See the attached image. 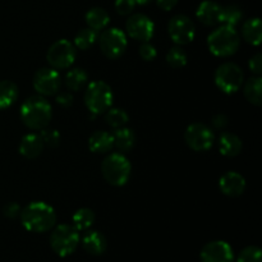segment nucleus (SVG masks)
<instances>
[{
	"mask_svg": "<svg viewBox=\"0 0 262 262\" xmlns=\"http://www.w3.org/2000/svg\"><path fill=\"white\" fill-rule=\"evenodd\" d=\"M130 170H132V165H130L129 160L119 152L109 154L102 160V177L107 183L114 187L124 186L129 179Z\"/></svg>",
	"mask_w": 262,
	"mask_h": 262,
	"instance_id": "obj_5",
	"label": "nucleus"
},
{
	"mask_svg": "<svg viewBox=\"0 0 262 262\" xmlns=\"http://www.w3.org/2000/svg\"><path fill=\"white\" fill-rule=\"evenodd\" d=\"M239 43V33L232 26L224 25L222 27H217L207 37L209 50L215 56H220V58H228L237 53Z\"/></svg>",
	"mask_w": 262,
	"mask_h": 262,
	"instance_id": "obj_3",
	"label": "nucleus"
},
{
	"mask_svg": "<svg viewBox=\"0 0 262 262\" xmlns=\"http://www.w3.org/2000/svg\"><path fill=\"white\" fill-rule=\"evenodd\" d=\"M211 124L215 129H224L228 125V117L225 114H216L211 119Z\"/></svg>",
	"mask_w": 262,
	"mask_h": 262,
	"instance_id": "obj_39",
	"label": "nucleus"
},
{
	"mask_svg": "<svg viewBox=\"0 0 262 262\" xmlns=\"http://www.w3.org/2000/svg\"><path fill=\"white\" fill-rule=\"evenodd\" d=\"M248 66H250V69L252 73H255L256 76H261L262 73V55L260 53L255 54L252 58L248 61Z\"/></svg>",
	"mask_w": 262,
	"mask_h": 262,
	"instance_id": "obj_37",
	"label": "nucleus"
},
{
	"mask_svg": "<svg viewBox=\"0 0 262 262\" xmlns=\"http://www.w3.org/2000/svg\"><path fill=\"white\" fill-rule=\"evenodd\" d=\"M220 12L222 7L217 3L205 0L197 8L196 15L200 22L205 26H215L216 23H220Z\"/></svg>",
	"mask_w": 262,
	"mask_h": 262,
	"instance_id": "obj_17",
	"label": "nucleus"
},
{
	"mask_svg": "<svg viewBox=\"0 0 262 262\" xmlns=\"http://www.w3.org/2000/svg\"><path fill=\"white\" fill-rule=\"evenodd\" d=\"M127 43V36L119 28H107L99 36L100 49L109 59H119L125 53Z\"/></svg>",
	"mask_w": 262,
	"mask_h": 262,
	"instance_id": "obj_8",
	"label": "nucleus"
},
{
	"mask_svg": "<svg viewBox=\"0 0 262 262\" xmlns=\"http://www.w3.org/2000/svg\"><path fill=\"white\" fill-rule=\"evenodd\" d=\"M95 212L89 207H82L74 212L73 217H72V223L73 227L76 228L78 232H83V230H89L95 223Z\"/></svg>",
	"mask_w": 262,
	"mask_h": 262,
	"instance_id": "obj_27",
	"label": "nucleus"
},
{
	"mask_svg": "<svg viewBox=\"0 0 262 262\" xmlns=\"http://www.w3.org/2000/svg\"><path fill=\"white\" fill-rule=\"evenodd\" d=\"M82 246L84 251L92 256H100L106 251L107 241L102 233L96 232V230H90L84 234L82 239Z\"/></svg>",
	"mask_w": 262,
	"mask_h": 262,
	"instance_id": "obj_18",
	"label": "nucleus"
},
{
	"mask_svg": "<svg viewBox=\"0 0 262 262\" xmlns=\"http://www.w3.org/2000/svg\"><path fill=\"white\" fill-rule=\"evenodd\" d=\"M138 53H140V56L145 61L154 60V59L156 58V55H158L155 46L151 45L148 41H146V42H142V45L140 46V50H138Z\"/></svg>",
	"mask_w": 262,
	"mask_h": 262,
	"instance_id": "obj_35",
	"label": "nucleus"
},
{
	"mask_svg": "<svg viewBox=\"0 0 262 262\" xmlns=\"http://www.w3.org/2000/svg\"><path fill=\"white\" fill-rule=\"evenodd\" d=\"M56 102L60 105L61 107H71L73 104V96L71 92H58L56 95Z\"/></svg>",
	"mask_w": 262,
	"mask_h": 262,
	"instance_id": "obj_38",
	"label": "nucleus"
},
{
	"mask_svg": "<svg viewBox=\"0 0 262 262\" xmlns=\"http://www.w3.org/2000/svg\"><path fill=\"white\" fill-rule=\"evenodd\" d=\"M97 40V32L92 28H82L81 31H78V33L74 37L73 45L76 46V49L79 50H87V49L91 48Z\"/></svg>",
	"mask_w": 262,
	"mask_h": 262,
	"instance_id": "obj_29",
	"label": "nucleus"
},
{
	"mask_svg": "<svg viewBox=\"0 0 262 262\" xmlns=\"http://www.w3.org/2000/svg\"><path fill=\"white\" fill-rule=\"evenodd\" d=\"M187 60H188V56L181 46H174L166 54V63L171 68H183L187 64Z\"/></svg>",
	"mask_w": 262,
	"mask_h": 262,
	"instance_id": "obj_31",
	"label": "nucleus"
},
{
	"mask_svg": "<svg viewBox=\"0 0 262 262\" xmlns=\"http://www.w3.org/2000/svg\"><path fill=\"white\" fill-rule=\"evenodd\" d=\"M125 30L130 38L146 42L152 38L154 32H155V25L147 15L138 13V14H133L128 18V20L125 22Z\"/></svg>",
	"mask_w": 262,
	"mask_h": 262,
	"instance_id": "obj_13",
	"label": "nucleus"
},
{
	"mask_svg": "<svg viewBox=\"0 0 262 262\" xmlns=\"http://www.w3.org/2000/svg\"><path fill=\"white\" fill-rule=\"evenodd\" d=\"M77 49L73 42L68 40H58L49 48L46 59L54 69H67L74 63Z\"/></svg>",
	"mask_w": 262,
	"mask_h": 262,
	"instance_id": "obj_9",
	"label": "nucleus"
},
{
	"mask_svg": "<svg viewBox=\"0 0 262 262\" xmlns=\"http://www.w3.org/2000/svg\"><path fill=\"white\" fill-rule=\"evenodd\" d=\"M242 37L246 42L258 46L262 40V23L258 17L250 18L243 23Z\"/></svg>",
	"mask_w": 262,
	"mask_h": 262,
	"instance_id": "obj_21",
	"label": "nucleus"
},
{
	"mask_svg": "<svg viewBox=\"0 0 262 262\" xmlns=\"http://www.w3.org/2000/svg\"><path fill=\"white\" fill-rule=\"evenodd\" d=\"M89 82V74L83 68H73L64 77V84L69 91H79L86 87Z\"/></svg>",
	"mask_w": 262,
	"mask_h": 262,
	"instance_id": "obj_25",
	"label": "nucleus"
},
{
	"mask_svg": "<svg viewBox=\"0 0 262 262\" xmlns=\"http://www.w3.org/2000/svg\"><path fill=\"white\" fill-rule=\"evenodd\" d=\"M200 257L202 262H233L234 253L229 243L224 241H214L204 246Z\"/></svg>",
	"mask_w": 262,
	"mask_h": 262,
	"instance_id": "obj_14",
	"label": "nucleus"
},
{
	"mask_svg": "<svg viewBox=\"0 0 262 262\" xmlns=\"http://www.w3.org/2000/svg\"><path fill=\"white\" fill-rule=\"evenodd\" d=\"M242 140L237 135L230 132H223L219 137L220 154L227 158H234L242 151Z\"/></svg>",
	"mask_w": 262,
	"mask_h": 262,
	"instance_id": "obj_20",
	"label": "nucleus"
},
{
	"mask_svg": "<svg viewBox=\"0 0 262 262\" xmlns=\"http://www.w3.org/2000/svg\"><path fill=\"white\" fill-rule=\"evenodd\" d=\"M79 232L68 224H60L54 228L50 235V246L54 252L60 257L72 255L78 247Z\"/></svg>",
	"mask_w": 262,
	"mask_h": 262,
	"instance_id": "obj_6",
	"label": "nucleus"
},
{
	"mask_svg": "<svg viewBox=\"0 0 262 262\" xmlns=\"http://www.w3.org/2000/svg\"><path fill=\"white\" fill-rule=\"evenodd\" d=\"M184 140L189 148L197 152L207 151L214 145L215 135L211 128L202 123H193L188 125L184 132Z\"/></svg>",
	"mask_w": 262,
	"mask_h": 262,
	"instance_id": "obj_10",
	"label": "nucleus"
},
{
	"mask_svg": "<svg viewBox=\"0 0 262 262\" xmlns=\"http://www.w3.org/2000/svg\"><path fill=\"white\" fill-rule=\"evenodd\" d=\"M51 118L53 109L50 102L41 95L30 96L20 106V119L28 129L42 130L48 128Z\"/></svg>",
	"mask_w": 262,
	"mask_h": 262,
	"instance_id": "obj_2",
	"label": "nucleus"
},
{
	"mask_svg": "<svg viewBox=\"0 0 262 262\" xmlns=\"http://www.w3.org/2000/svg\"><path fill=\"white\" fill-rule=\"evenodd\" d=\"M33 89L41 96H53L61 87V78L58 71L54 68H41L33 74Z\"/></svg>",
	"mask_w": 262,
	"mask_h": 262,
	"instance_id": "obj_11",
	"label": "nucleus"
},
{
	"mask_svg": "<svg viewBox=\"0 0 262 262\" xmlns=\"http://www.w3.org/2000/svg\"><path fill=\"white\" fill-rule=\"evenodd\" d=\"M243 95L248 102L260 106L262 104V79L260 76L251 77L243 84Z\"/></svg>",
	"mask_w": 262,
	"mask_h": 262,
	"instance_id": "obj_23",
	"label": "nucleus"
},
{
	"mask_svg": "<svg viewBox=\"0 0 262 262\" xmlns=\"http://www.w3.org/2000/svg\"><path fill=\"white\" fill-rule=\"evenodd\" d=\"M215 84L222 92L228 95L235 94L245 83V74L235 63H223L215 72Z\"/></svg>",
	"mask_w": 262,
	"mask_h": 262,
	"instance_id": "obj_7",
	"label": "nucleus"
},
{
	"mask_svg": "<svg viewBox=\"0 0 262 262\" xmlns=\"http://www.w3.org/2000/svg\"><path fill=\"white\" fill-rule=\"evenodd\" d=\"M168 32L171 40L177 45L182 46L193 41L194 36H196V27L191 18L184 14H178L174 15L169 22Z\"/></svg>",
	"mask_w": 262,
	"mask_h": 262,
	"instance_id": "obj_12",
	"label": "nucleus"
},
{
	"mask_svg": "<svg viewBox=\"0 0 262 262\" xmlns=\"http://www.w3.org/2000/svg\"><path fill=\"white\" fill-rule=\"evenodd\" d=\"M243 17L242 10L239 9V7L232 4L227 5V7H222V12H220V22L224 23L225 26H232L235 27L238 23L241 22Z\"/></svg>",
	"mask_w": 262,
	"mask_h": 262,
	"instance_id": "obj_30",
	"label": "nucleus"
},
{
	"mask_svg": "<svg viewBox=\"0 0 262 262\" xmlns=\"http://www.w3.org/2000/svg\"><path fill=\"white\" fill-rule=\"evenodd\" d=\"M45 143L42 138L37 133H28L23 136L19 143V152L20 155L25 156L26 159H36L42 154Z\"/></svg>",
	"mask_w": 262,
	"mask_h": 262,
	"instance_id": "obj_16",
	"label": "nucleus"
},
{
	"mask_svg": "<svg viewBox=\"0 0 262 262\" xmlns=\"http://www.w3.org/2000/svg\"><path fill=\"white\" fill-rule=\"evenodd\" d=\"M20 222L26 230L45 233L53 229L56 223L55 210L42 201H33L20 211Z\"/></svg>",
	"mask_w": 262,
	"mask_h": 262,
	"instance_id": "obj_1",
	"label": "nucleus"
},
{
	"mask_svg": "<svg viewBox=\"0 0 262 262\" xmlns=\"http://www.w3.org/2000/svg\"><path fill=\"white\" fill-rule=\"evenodd\" d=\"M20 211H22V209H20L17 202H9V204L3 207V214H4V216L9 217V219H15L17 216H19Z\"/></svg>",
	"mask_w": 262,
	"mask_h": 262,
	"instance_id": "obj_36",
	"label": "nucleus"
},
{
	"mask_svg": "<svg viewBox=\"0 0 262 262\" xmlns=\"http://www.w3.org/2000/svg\"><path fill=\"white\" fill-rule=\"evenodd\" d=\"M135 2H136V4L143 5V4H147V3H150L151 0H135Z\"/></svg>",
	"mask_w": 262,
	"mask_h": 262,
	"instance_id": "obj_41",
	"label": "nucleus"
},
{
	"mask_svg": "<svg viewBox=\"0 0 262 262\" xmlns=\"http://www.w3.org/2000/svg\"><path fill=\"white\" fill-rule=\"evenodd\" d=\"M109 22V13H107L104 8L95 7L91 8V9L86 13V23L89 25L90 28L95 30L96 32L97 31H102L104 28H106Z\"/></svg>",
	"mask_w": 262,
	"mask_h": 262,
	"instance_id": "obj_24",
	"label": "nucleus"
},
{
	"mask_svg": "<svg viewBox=\"0 0 262 262\" xmlns=\"http://www.w3.org/2000/svg\"><path fill=\"white\" fill-rule=\"evenodd\" d=\"M129 120V115L127 114L124 109L120 107H110L109 110L105 112V122L107 125L117 129V128L124 127Z\"/></svg>",
	"mask_w": 262,
	"mask_h": 262,
	"instance_id": "obj_28",
	"label": "nucleus"
},
{
	"mask_svg": "<svg viewBox=\"0 0 262 262\" xmlns=\"http://www.w3.org/2000/svg\"><path fill=\"white\" fill-rule=\"evenodd\" d=\"M219 188L223 194L228 197H239L246 191V179L237 171H228L222 176Z\"/></svg>",
	"mask_w": 262,
	"mask_h": 262,
	"instance_id": "obj_15",
	"label": "nucleus"
},
{
	"mask_svg": "<svg viewBox=\"0 0 262 262\" xmlns=\"http://www.w3.org/2000/svg\"><path fill=\"white\" fill-rule=\"evenodd\" d=\"M237 262H262V252L257 246H250L241 251Z\"/></svg>",
	"mask_w": 262,
	"mask_h": 262,
	"instance_id": "obj_32",
	"label": "nucleus"
},
{
	"mask_svg": "<svg viewBox=\"0 0 262 262\" xmlns=\"http://www.w3.org/2000/svg\"><path fill=\"white\" fill-rule=\"evenodd\" d=\"M114 7L118 14L129 15L135 10L136 2L135 0H115Z\"/></svg>",
	"mask_w": 262,
	"mask_h": 262,
	"instance_id": "obj_34",
	"label": "nucleus"
},
{
	"mask_svg": "<svg viewBox=\"0 0 262 262\" xmlns=\"http://www.w3.org/2000/svg\"><path fill=\"white\" fill-rule=\"evenodd\" d=\"M41 138H42L43 143L50 147H56L60 142V133L56 129H48V128H43L40 133Z\"/></svg>",
	"mask_w": 262,
	"mask_h": 262,
	"instance_id": "obj_33",
	"label": "nucleus"
},
{
	"mask_svg": "<svg viewBox=\"0 0 262 262\" xmlns=\"http://www.w3.org/2000/svg\"><path fill=\"white\" fill-rule=\"evenodd\" d=\"M112 135L114 140V147H117L122 152H128L135 147L136 135L130 128H117Z\"/></svg>",
	"mask_w": 262,
	"mask_h": 262,
	"instance_id": "obj_22",
	"label": "nucleus"
},
{
	"mask_svg": "<svg viewBox=\"0 0 262 262\" xmlns=\"http://www.w3.org/2000/svg\"><path fill=\"white\" fill-rule=\"evenodd\" d=\"M18 99V86L12 81H0V110L12 106Z\"/></svg>",
	"mask_w": 262,
	"mask_h": 262,
	"instance_id": "obj_26",
	"label": "nucleus"
},
{
	"mask_svg": "<svg viewBox=\"0 0 262 262\" xmlns=\"http://www.w3.org/2000/svg\"><path fill=\"white\" fill-rule=\"evenodd\" d=\"M83 100L89 112L94 115H99L112 107L114 94L106 82L92 81L86 86Z\"/></svg>",
	"mask_w": 262,
	"mask_h": 262,
	"instance_id": "obj_4",
	"label": "nucleus"
},
{
	"mask_svg": "<svg viewBox=\"0 0 262 262\" xmlns=\"http://www.w3.org/2000/svg\"><path fill=\"white\" fill-rule=\"evenodd\" d=\"M89 147L95 154H107L114 147L113 135L105 130H96L89 138Z\"/></svg>",
	"mask_w": 262,
	"mask_h": 262,
	"instance_id": "obj_19",
	"label": "nucleus"
},
{
	"mask_svg": "<svg viewBox=\"0 0 262 262\" xmlns=\"http://www.w3.org/2000/svg\"><path fill=\"white\" fill-rule=\"evenodd\" d=\"M156 3H158V7L160 8V9L169 12V10H171L176 7L178 0H156Z\"/></svg>",
	"mask_w": 262,
	"mask_h": 262,
	"instance_id": "obj_40",
	"label": "nucleus"
}]
</instances>
